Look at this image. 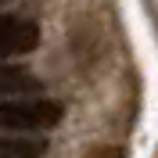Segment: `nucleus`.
<instances>
[{
	"label": "nucleus",
	"instance_id": "nucleus-1",
	"mask_svg": "<svg viewBox=\"0 0 158 158\" xmlns=\"http://www.w3.org/2000/svg\"><path fill=\"white\" fill-rule=\"evenodd\" d=\"M61 122V104L50 97H18L0 101V129H54Z\"/></svg>",
	"mask_w": 158,
	"mask_h": 158
},
{
	"label": "nucleus",
	"instance_id": "nucleus-2",
	"mask_svg": "<svg viewBox=\"0 0 158 158\" xmlns=\"http://www.w3.org/2000/svg\"><path fill=\"white\" fill-rule=\"evenodd\" d=\"M40 43L36 22L18 18V15H0V58H15V54H29Z\"/></svg>",
	"mask_w": 158,
	"mask_h": 158
},
{
	"label": "nucleus",
	"instance_id": "nucleus-3",
	"mask_svg": "<svg viewBox=\"0 0 158 158\" xmlns=\"http://www.w3.org/2000/svg\"><path fill=\"white\" fill-rule=\"evenodd\" d=\"M40 83L32 72L18 69V65H0V94H40Z\"/></svg>",
	"mask_w": 158,
	"mask_h": 158
},
{
	"label": "nucleus",
	"instance_id": "nucleus-4",
	"mask_svg": "<svg viewBox=\"0 0 158 158\" xmlns=\"http://www.w3.org/2000/svg\"><path fill=\"white\" fill-rule=\"evenodd\" d=\"M47 140L32 137H0V158H43Z\"/></svg>",
	"mask_w": 158,
	"mask_h": 158
}]
</instances>
